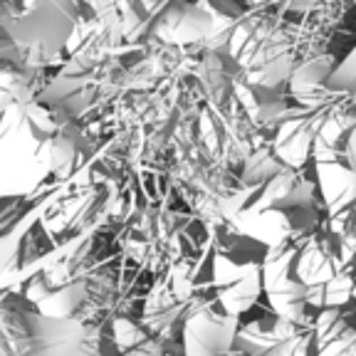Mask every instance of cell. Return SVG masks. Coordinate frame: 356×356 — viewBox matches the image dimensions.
<instances>
[{"instance_id": "cell-1", "label": "cell", "mask_w": 356, "mask_h": 356, "mask_svg": "<svg viewBox=\"0 0 356 356\" xmlns=\"http://www.w3.org/2000/svg\"><path fill=\"white\" fill-rule=\"evenodd\" d=\"M329 84H332V87H341V89L356 92V52L332 74V77H329Z\"/></svg>"}]
</instances>
